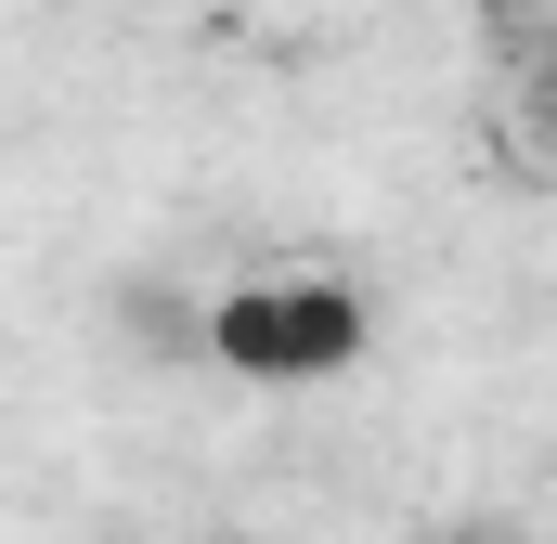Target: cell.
Returning <instances> with one entry per match:
<instances>
[{"mask_svg":"<svg viewBox=\"0 0 557 544\" xmlns=\"http://www.w3.org/2000/svg\"><path fill=\"white\" fill-rule=\"evenodd\" d=\"M117 324H131V350H156V363H208V298H182L156 272L117 285Z\"/></svg>","mask_w":557,"mask_h":544,"instance_id":"2","label":"cell"},{"mask_svg":"<svg viewBox=\"0 0 557 544\" xmlns=\"http://www.w3.org/2000/svg\"><path fill=\"white\" fill-rule=\"evenodd\" d=\"M519 118L532 143H557V52H519Z\"/></svg>","mask_w":557,"mask_h":544,"instance_id":"3","label":"cell"},{"mask_svg":"<svg viewBox=\"0 0 557 544\" xmlns=\"http://www.w3.org/2000/svg\"><path fill=\"white\" fill-rule=\"evenodd\" d=\"M131 13H169V0H131Z\"/></svg>","mask_w":557,"mask_h":544,"instance_id":"5","label":"cell"},{"mask_svg":"<svg viewBox=\"0 0 557 544\" xmlns=\"http://www.w3.org/2000/svg\"><path fill=\"white\" fill-rule=\"evenodd\" d=\"M467 13H480V39H532L557 0H467Z\"/></svg>","mask_w":557,"mask_h":544,"instance_id":"4","label":"cell"},{"mask_svg":"<svg viewBox=\"0 0 557 544\" xmlns=\"http://www.w3.org/2000/svg\"><path fill=\"white\" fill-rule=\"evenodd\" d=\"M363 337L376 324L337 272H247V285L208 298V363L247 376V390H324V376L363 363Z\"/></svg>","mask_w":557,"mask_h":544,"instance_id":"1","label":"cell"}]
</instances>
